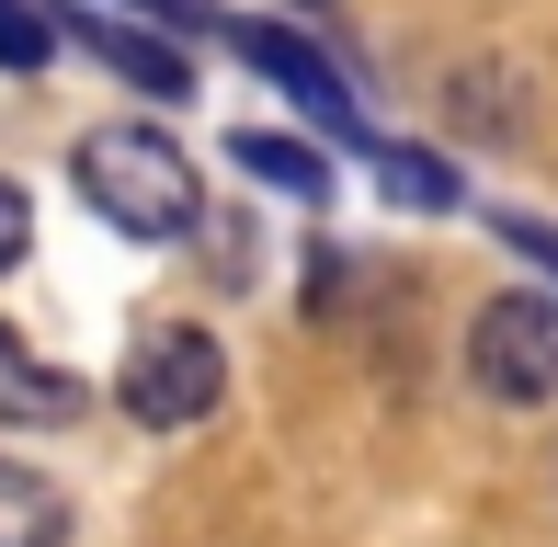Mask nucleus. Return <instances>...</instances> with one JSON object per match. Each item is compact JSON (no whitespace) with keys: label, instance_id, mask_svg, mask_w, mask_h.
<instances>
[{"label":"nucleus","instance_id":"nucleus-2","mask_svg":"<svg viewBox=\"0 0 558 547\" xmlns=\"http://www.w3.org/2000/svg\"><path fill=\"white\" fill-rule=\"evenodd\" d=\"M468 365H478V388L513 400V411L558 400V296H536V285L490 296V308L468 319Z\"/></svg>","mask_w":558,"mask_h":547},{"label":"nucleus","instance_id":"nucleus-1","mask_svg":"<svg viewBox=\"0 0 558 547\" xmlns=\"http://www.w3.org/2000/svg\"><path fill=\"white\" fill-rule=\"evenodd\" d=\"M69 183H81V206L104 217V229H125V240H183L194 229V160L160 126H92L69 148Z\"/></svg>","mask_w":558,"mask_h":547},{"label":"nucleus","instance_id":"nucleus-4","mask_svg":"<svg viewBox=\"0 0 558 547\" xmlns=\"http://www.w3.org/2000/svg\"><path fill=\"white\" fill-rule=\"evenodd\" d=\"M217 35H228V46H240V58H251V69H263V81H274V92H286V104H296V114H308V126H353V92H342V69H331V58H319V46H296V35H286V23H240V12H228V23H217ZM353 137H365V126H353Z\"/></svg>","mask_w":558,"mask_h":547},{"label":"nucleus","instance_id":"nucleus-5","mask_svg":"<svg viewBox=\"0 0 558 547\" xmlns=\"http://www.w3.org/2000/svg\"><path fill=\"white\" fill-rule=\"evenodd\" d=\"M69 35H81V58H104L114 81H137V92H171V104L194 92L183 46H160V35H125V23H104V12H69Z\"/></svg>","mask_w":558,"mask_h":547},{"label":"nucleus","instance_id":"nucleus-7","mask_svg":"<svg viewBox=\"0 0 558 547\" xmlns=\"http://www.w3.org/2000/svg\"><path fill=\"white\" fill-rule=\"evenodd\" d=\"M228 160H240L251 183L296 194V206H319V194H331V160H319L308 137H274V126H240V137H228Z\"/></svg>","mask_w":558,"mask_h":547},{"label":"nucleus","instance_id":"nucleus-14","mask_svg":"<svg viewBox=\"0 0 558 547\" xmlns=\"http://www.w3.org/2000/svg\"><path fill=\"white\" fill-rule=\"evenodd\" d=\"M148 12H171V0H148Z\"/></svg>","mask_w":558,"mask_h":547},{"label":"nucleus","instance_id":"nucleus-10","mask_svg":"<svg viewBox=\"0 0 558 547\" xmlns=\"http://www.w3.org/2000/svg\"><path fill=\"white\" fill-rule=\"evenodd\" d=\"M58 35H69V12H46V0H0V69H12V81H35V69L58 58Z\"/></svg>","mask_w":558,"mask_h":547},{"label":"nucleus","instance_id":"nucleus-12","mask_svg":"<svg viewBox=\"0 0 558 547\" xmlns=\"http://www.w3.org/2000/svg\"><path fill=\"white\" fill-rule=\"evenodd\" d=\"M501 240H513L524 263H547V274H558V229H536V217H501Z\"/></svg>","mask_w":558,"mask_h":547},{"label":"nucleus","instance_id":"nucleus-11","mask_svg":"<svg viewBox=\"0 0 558 547\" xmlns=\"http://www.w3.org/2000/svg\"><path fill=\"white\" fill-rule=\"evenodd\" d=\"M23 252H35V206H23V183L0 171V274H12Z\"/></svg>","mask_w":558,"mask_h":547},{"label":"nucleus","instance_id":"nucleus-8","mask_svg":"<svg viewBox=\"0 0 558 547\" xmlns=\"http://www.w3.org/2000/svg\"><path fill=\"white\" fill-rule=\"evenodd\" d=\"M0 547H69V502L12 457H0Z\"/></svg>","mask_w":558,"mask_h":547},{"label":"nucleus","instance_id":"nucleus-9","mask_svg":"<svg viewBox=\"0 0 558 547\" xmlns=\"http://www.w3.org/2000/svg\"><path fill=\"white\" fill-rule=\"evenodd\" d=\"M365 160H376V183H388L399 206H422V217H445V206H456V171L434 160V148H388V137H376Z\"/></svg>","mask_w":558,"mask_h":547},{"label":"nucleus","instance_id":"nucleus-3","mask_svg":"<svg viewBox=\"0 0 558 547\" xmlns=\"http://www.w3.org/2000/svg\"><path fill=\"white\" fill-rule=\"evenodd\" d=\"M217 388H228V354L206 331H148L137 365H125V411H137L148 434H194V422L217 411Z\"/></svg>","mask_w":558,"mask_h":547},{"label":"nucleus","instance_id":"nucleus-13","mask_svg":"<svg viewBox=\"0 0 558 547\" xmlns=\"http://www.w3.org/2000/svg\"><path fill=\"white\" fill-rule=\"evenodd\" d=\"M296 12H331V0H296Z\"/></svg>","mask_w":558,"mask_h":547},{"label":"nucleus","instance_id":"nucleus-6","mask_svg":"<svg viewBox=\"0 0 558 547\" xmlns=\"http://www.w3.org/2000/svg\"><path fill=\"white\" fill-rule=\"evenodd\" d=\"M0 422H81V377L46 365L23 331H0Z\"/></svg>","mask_w":558,"mask_h":547}]
</instances>
